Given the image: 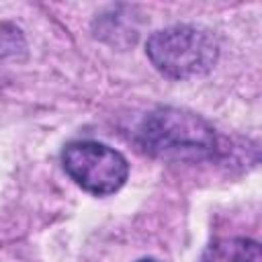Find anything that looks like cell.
I'll return each instance as SVG.
<instances>
[{
	"instance_id": "cell-1",
	"label": "cell",
	"mask_w": 262,
	"mask_h": 262,
	"mask_svg": "<svg viewBox=\"0 0 262 262\" xmlns=\"http://www.w3.org/2000/svg\"><path fill=\"white\" fill-rule=\"evenodd\" d=\"M141 147L164 160H203L217 149L215 129L199 115L174 106L151 111L139 125Z\"/></svg>"
},
{
	"instance_id": "cell-2",
	"label": "cell",
	"mask_w": 262,
	"mask_h": 262,
	"mask_svg": "<svg viewBox=\"0 0 262 262\" xmlns=\"http://www.w3.org/2000/svg\"><path fill=\"white\" fill-rule=\"evenodd\" d=\"M147 57L154 68L172 80L205 76L217 61L219 47L205 29L178 25L154 33L147 39Z\"/></svg>"
},
{
	"instance_id": "cell-3",
	"label": "cell",
	"mask_w": 262,
	"mask_h": 262,
	"mask_svg": "<svg viewBox=\"0 0 262 262\" xmlns=\"http://www.w3.org/2000/svg\"><path fill=\"white\" fill-rule=\"evenodd\" d=\"M61 162L70 178L92 194L117 192L129 174L127 160L113 147L96 141H74L68 143Z\"/></svg>"
},
{
	"instance_id": "cell-4",
	"label": "cell",
	"mask_w": 262,
	"mask_h": 262,
	"mask_svg": "<svg viewBox=\"0 0 262 262\" xmlns=\"http://www.w3.org/2000/svg\"><path fill=\"white\" fill-rule=\"evenodd\" d=\"M203 262H262V254L258 242L231 237L211 244L203 256Z\"/></svg>"
},
{
	"instance_id": "cell-5",
	"label": "cell",
	"mask_w": 262,
	"mask_h": 262,
	"mask_svg": "<svg viewBox=\"0 0 262 262\" xmlns=\"http://www.w3.org/2000/svg\"><path fill=\"white\" fill-rule=\"evenodd\" d=\"M139 262H158V260H139Z\"/></svg>"
}]
</instances>
